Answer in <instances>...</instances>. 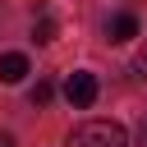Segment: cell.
<instances>
[{
	"label": "cell",
	"mask_w": 147,
	"mask_h": 147,
	"mask_svg": "<svg viewBox=\"0 0 147 147\" xmlns=\"http://www.w3.org/2000/svg\"><path fill=\"white\" fill-rule=\"evenodd\" d=\"M64 101H69L74 110H87V106L96 101V74H87V69H74V74L64 78Z\"/></svg>",
	"instance_id": "cell-2"
},
{
	"label": "cell",
	"mask_w": 147,
	"mask_h": 147,
	"mask_svg": "<svg viewBox=\"0 0 147 147\" xmlns=\"http://www.w3.org/2000/svg\"><path fill=\"white\" fill-rule=\"evenodd\" d=\"M28 78V55L23 51H5L0 55V83H23Z\"/></svg>",
	"instance_id": "cell-3"
},
{
	"label": "cell",
	"mask_w": 147,
	"mask_h": 147,
	"mask_svg": "<svg viewBox=\"0 0 147 147\" xmlns=\"http://www.w3.org/2000/svg\"><path fill=\"white\" fill-rule=\"evenodd\" d=\"M124 142H129V133L115 119H83L64 138V147H124Z\"/></svg>",
	"instance_id": "cell-1"
},
{
	"label": "cell",
	"mask_w": 147,
	"mask_h": 147,
	"mask_svg": "<svg viewBox=\"0 0 147 147\" xmlns=\"http://www.w3.org/2000/svg\"><path fill=\"white\" fill-rule=\"evenodd\" d=\"M106 37H110V41H133V37H138V18H133V14H115V18L106 23Z\"/></svg>",
	"instance_id": "cell-4"
},
{
	"label": "cell",
	"mask_w": 147,
	"mask_h": 147,
	"mask_svg": "<svg viewBox=\"0 0 147 147\" xmlns=\"http://www.w3.org/2000/svg\"><path fill=\"white\" fill-rule=\"evenodd\" d=\"M32 37H37V41H55V18H51V14H41V18L32 23Z\"/></svg>",
	"instance_id": "cell-5"
},
{
	"label": "cell",
	"mask_w": 147,
	"mask_h": 147,
	"mask_svg": "<svg viewBox=\"0 0 147 147\" xmlns=\"http://www.w3.org/2000/svg\"><path fill=\"white\" fill-rule=\"evenodd\" d=\"M133 74L147 83V41H142V46H138V55H133Z\"/></svg>",
	"instance_id": "cell-7"
},
{
	"label": "cell",
	"mask_w": 147,
	"mask_h": 147,
	"mask_svg": "<svg viewBox=\"0 0 147 147\" xmlns=\"http://www.w3.org/2000/svg\"><path fill=\"white\" fill-rule=\"evenodd\" d=\"M28 96H32V106H46V101L55 96V87H51V83H37V87H32Z\"/></svg>",
	"instance_id": "cell-6"
},
{
	"label": "cell",
	"mask_w": 147,
	"mask_h": 147,
	"mask_svg": "<svg viewBox=\"0 0 147 147\" xmlns=\"http://www.w3.org/2000/svg\"><path fill=\"white\" fill-rule=\"evenodd\" d=\"M142 147H147V124H142Z\"/></svg>",
	"instance_id": "cell-9"
},
{
	"label": "cell",
	"mask_w": 147,
	"mask_h": 147,
	"mask_svg": "<svg viewBox=\"0 0 147 147\" xmlns=\"http://www.w3.org/2000/svg\"><path fill=\"white\" fill-rule=\"evenodd\" d=\"M0 147H14V138H9V133H0Z\"/></svg>",
	"instance_id": "cell-8"
}]
</instances>
